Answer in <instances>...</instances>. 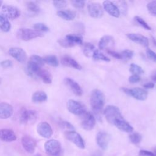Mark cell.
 <instances>
[{
	"label": "cell",
	"instance_id": "cell-1",
	"mask_svg": "<svg viewBox=\"0 0 156 156\" xmlns=\"http://www.w3.org/2000/svg\"><path fill=\"white\" fill-rule=\"evenodd\" d=\"M105 103V96L99 90H94L91 94L90 104L93 111L97 115L101 114Z\"/></svg>",
	"mask_w": 156,
	"mask_h": 156
},
{
	"label": "cell",
	"instance_id": "cell-2",
	"mask_svg": "<svg viewBox=\"0 0 156 156\" xmlns=\"http://www.w3.org/2000/svg\"><path fill=\"white\" fill-rule=\"evenodd\" d=\"M104 115L107 121L113 125H115L116 122L124 118L118 107L115 105L107 106L104 111Z\"/></svg>",
	"mask_w": 156,
	"mask_h": 156
},
{
	"label": "cell",
	"instance_id": "cell-3",
	"mask_svg": "<svg viewBox=\"0 0 156 156\" xmlns=\"http://www.w3.org/2000/svg\"><path fill=\"white\" fill-rule=\"evenodd\" d=\"M60 45L64 48H71L76 45L82 44V38L81 36L76 34H68L63 38L58 41Z\"/></svg>",
	"mask_w": 156,
	"mask_h": 156
},
{
	"label": "cell",
	"instance_id": "cell-4",
	"mask_svg": "<svg viewBox=\"0 0 156 156\" xmlns=\"http://www.w3.org/2000/svg\"><path fill=\"white\" fill-rule=\"evenodd\" d=\"M16 35L19 39L23 41H29L34 38L43 36L41 32L29 28L20 29L17 31Z\"/></svg>",
	"mask_w": 156,
	"mask_h": 156
},
{
	"label": "cell",
	"instance_id": "cell-5",
	"mask_svg": "<svg viewBox=\"0 0 156 156\" xmlns=\"http://www.w3.org/2000/svg\"><path fill=\"white\" fill-rule=\"evenodd\" d=\"M46 154L50 156H57L61 151V144L56 140H49L44 144Z\"/></svg>",
	"mask_w": 156,
	"mask_h": 156
},
{
	"label": "cell",
	"instance_id": "cell-6",
	"mask_svg": "<svg viewBox=\"0 0 156 156\" xmlns=\"http://www.w3.org/2000/svg\"><path fill=\"white\" fill-rule=\"evenodd\" d=\"M67 108L69 112L77 116H82L87 112L83 104L73 99L68 100Z\"/></svg>",
	"mask_w": 156,
	"mask_h": 156
},
{
	"label": "cell",
	"instance_id": "cell-7",
	"mask_svg": "<svg viewBox=\"0 0 156 156\" xmlns=\"http://www.w3.org/2000/svg\"><path fill=\"white\" fill-rule=\"evenodd\" d=\"M122 91L127 94L134 98L135 99L140 101H144L147 97V91L141 88H122Z\"/></svg>",
	"mask_w": 156,
	"mask_h": 156
},
{
	"label": "cell",
	"instance_id": "cell-8",
	"mask_svg": "<svg viewBox=\"0 0 156 156\" xmlns=\"http://www.w3.org/2000/svg\"><path fill=\"white\" fill-rule=\"evenodd\" d=\"M64 135L68 140L73 143L79 148L82 149L85 148V142L82 136L77 132L74 130H68L65 132Z\"/></svg>",
	"mask_w": 156,
	"mask_h": 156
},
{
	"label": "cell",
	"instance_id": "cell-9",
	"mask_svg": "<svg viewBox=\"0 0 156 156\" xmlns=\"http://www.w3.org/2000/svg\"><path fill=\"white\" fill-rule=\"evenodd\" d=\"M37 119V112L34 110H24L21 113L20 122L24 124H32Z\"/></svg>",
	"mask_w": 156,
	"mask_h": 156
},
{
	"label": "cell",
	"instance_id": "cell-10",
	"mask_svg": "<svg viewBox=\"0 0 156 156\" xmlns=\"http://www.w3.org/2000/svg\"><path fill=\"white\" fill-rule=\"evenodd\" d=\"M1 13L7 19L15 20L20 16V10L15 6L4 5L2 7Z\"/></svg>",
	"mask_w": 156,
	"mask_h": 156
},
{
	"label": "cell",
	"instance_id": "cell-11",
	"mask_svg": "<svg viewBox=\"0 0 156 156\" xmlns=\"http://www.w3.org/2000/svg\"><path fill=\"white\" fill-rule=\"evenodd\" d=\"M9 54L13 57L16 61L23 63L27 59V54L26 52L21 48L12 47L9 50Z\"/></svg>",
	"mask_w": 156,
	"mask_h": 156
},
{
	"label": "cell",
	"instance_id": "cell-12",
	"mask_svg": "<svg viewBox=\"0 0 156 156\" xmlns=\"http://www.w3.org/2000/svg\"><path fill=\"white\" fill-rule=\"evenodd\" d=\"M37 130L41 136L45 138H49L53 134L52 129L47 122H40L37 126Z\"/></svg>",
	"mask_w": 156,
	"mask_h": 156
},
{
	"label": "cell",
	"instance_id": "cell-13",
	"mask_svg": "<svg viewBox=\"0 0 156 156\" xmlns=\"http://www.w3.org/2000/svg\"><path fill=\"white\" fill-rule=\"evenodd\" d=\"M88 12L90 16L94 18H100L102 16L104 12L103 9L100 4L92 2L88 5Z\"/></svg>",
	"mask_w": 156,
	"mask_h": 156
},
{
	"label": "cell",
	"instance_id": "cell-14",
	"mask_svg": "<svg viewBox=\"0 0 156 156\" xmlns=\"http://www.w3.org/2000/svg\"><path fill=\"white\" fill-rule=\"evenodd\" d=\"M83 118L81 122L82 128L86 130H92L96 124V121L94 116L90 112H86L82 115Z\"/></svg>",
	"mask_w": 156,
	"mask_h": 156
},
{
	"label": "cell",
	"instance_id": "cell-15",
	"mask_svg": "<svg viewBox=\"0 0 156 156\" xmlns=\"http://www.w3.org/2000/svg\"><path fill=\"white\" fill-rule=\"evenodd\" d=\"M96 140L98 146L101 149L103 150L107 149L110 141V135L108 133L104 131H100L97 133Z\"/></svg>",
	"mask_w": 156,
	"mask_h": 156
},
{
	"label": "cell",
	"instance_id": "cell-16",
	"mask_svg": "<svg viewBox=\"0 0 156 156\" xmlns=\"http://www.w3.org/2000/svg\"><path fill=\"white\" fill-rule=\"evenodd\" d=\"M21 144L24 150L29 154H33L36 147L35 140L30 136L24 135L21 138Z\"/></svg>",
	"mask_w": 156,
	"mask_h": 156
},
{
	"label": "cell",
	"instance_id": "cell-17",
	"mask_svg": "<svg viewBox=\"0 0 156 156\" xmlns=\"http://www.w3.org/2000/svg\"><path fill=\"white\" fill-rule=\"evenodd\" d=\"M103 7L104 10L111 16L118 18L120 15V10L118 7L112 2L105 1L103 2Z\"/></svg>",
	"mask_w": 156,
	"mask_h": 156
},
{
	"label": "cell",
	"instance_id": "cell-18",
	"mask_svg": "<svg viewBox=\"0 0 156 156\" xmlns=\"http://www.w3.org/2000/svg\"><path fill=\"white\" fill-rule=\"evenodd\" d=\"M127 37L131 41L141 44L144 47H147L149 46V40L145 36L135 33H130L127 34Z\"/></svg>",
	"mask_w": 156,
	"mask_h": 156
},
{
	"label": "cell",
	"instance_id": "cell-19",
	"mask_svg": "<svg viewBox=\"0 0 156 156\" xmlns=\"http://www.w3.org/2000/svg\"><path fill=\"white\" fill-rule=\"evenodd\" d=\"M13 113V107L7 102L0 103V119H7L10 118Z\"/></svg>",
	"mask_w": 156,
	"mask_h": 156
},
{
	"label": "cell",
	"instance_id": "cell-20",
	"mask_svg": "<svg viewBox=\"0 0 156 156\" xmlns=\"http://www.w3.org/2000/svg\"><path fill=\"white\" fill-rule=\"evenodd\" d=\"M65 84L71 90V91L74 93V94L78 96H80L82 95L83 91L80 86L73 79L69 77H66L64 80Z\"/></svg>",
	"mask_w": 156,
	"mask_h": 156
},
{
	"label": "cell",
	"instance_id": "cell-21",
	"mask_svg": "<svg viewBox=\"0 0 156 156\" xmlns=\"http://www.w3.org/2000/svg\"><path fill=\"white\" fill-rule=\"evenodd\" d=\"M0 140L5 142H12L16 140V135L15 132L9 129H0Z\"/></svg>",
	"mask_w": 156,
	"mask_h": 156
},
{
	"label": "cell",
	"instance_id": "cell-22",
	"mask_svg": "<svg viewBox=\"0 0 156 156\" xmlns=\"http://www.w3.org/2000/svg\"><path fill=\"white\" fill-rule=\"evenodd\" d=\"M61 63L65 66L73 68L78 70H80L82 69L81 65L76 60L68 55L63 56L61 58Z\"/></svg>",
	"mask_w": 156,
	"mask_h": 156
},
{
	"label": "cell",
	"instance_id": "cell-23",
	"mask_svg": "<svg viewBox=\"0 0 156 156\" xmlns=\"http://www.w3.org/2000/svg\"><path fill=\"white\" fill-rule=\"evenodd\" d=\"M57 15L61 18L66 20L71 21L73 20L76 16V12L73 10H58L57 12Z\"/></svg>",
	"mask_w": 156,
	"mask_h": 156
},
{
	"label": "cell",
	"instance_id": "cell-24",
	"mask_svg": "<svg viewBox=\"0 0 156 156\" xmlns=\"http://www.w3.org/2000/svg\"><path fill=\"white\" fill-rule=\"evenodd\" d=\"M115 43L113 38L110 35H104L99 40L98 46L101 50H103L107 48L108 46Z\"/></svg>",
	"mask_w": 156,
	"mask_h": 156
},
{
	"label": "cell",
	"instance_id": "cell-25",
	"mask_svg": "<svg viewBox=\"0 0 156 156\" xmlns=\"http://www.w3.org/2000/svg\"><path fill=\"white\" fill-rule=\"evenodd\" d=\"M115 126L120 130L127 133L132 132L133 130L132 126L129 122H127L124 119H122L118 121L115 124Z\"/></svg>",
	"mask_w": 156,
	"mask_h": 156
},
{
	"label": "cell",
	"instance_id": "cell-26",
	"mask_svg": "<svg viewBox=\"0 0 156 156\" xmlns=\"http://www.w3.org/2000/svg\"><path fill=\"white\" fill-rule=\"evenodd\" d=\"M47 94L43 91H37L33 93L32 96V101L34 103H41L44 102L47 99Z\"/></svg>",
	"mask_w": 156,
	"mask_h": 156
},
{
	"label": "cell",
	"instance_id": "cell-27",
	"mask_svg": "<svg viewBox=\"0 0 156 156\" xmlns=\"http://www.w3.org/2000/svg\"><path fill=\"white\" fill-rule=\"evenodd\" d=\"M37 76L39 77H40V79L43 81V82L46 84H50V83H51V82L52 81V75L47 70L41 69L38 73Z\"/></svg>",
	"mask_w": 156,
	"mask_h": 156
},
{
	"label": "cell",
	"instance_id": "cell-28",
	"mask_svg": "<svg viewBox=\"0 0 156 156\" xmlns=\"http://www.w3.org/2000/svg\"><path fill=\"white\" fill-rule=\"evenodd\" d=\"M44 63H47L52 66L57 67L58 66L59 62L57 57L54 55H49L43 57Z\"/></svg>",
	"mask_w": 156,
	"mask_h": 156
},
{
	"label": "cell",
	"instance_id": "cell-29",
	"mask_svg": "<svg viewBox=\"0 0 156 156\" xmlns=\"http://www.w3.org/2000/svg\"><path fill=\"white\" fill-rule=\"evenodd\" d=\"M11 24L6 18L0 15V29L5 32H7L10 30Z\"/></svg>",
	"mask_w": 156,
	"mask_h": 156
},
{
	"label": "cell",
	"instance_id": "cell-30",
	"mask_svg": "<svg viewBox=\"0 0 156 156\" xmlns=\"http://www.w3.org/2000/svg\"><path fill=\"white\" fill-rule=\"evenodd\" d=\"M94 46L90 43H85L83 45V51L85 56L90 57L92 56L93 52L94 51Z\"/></svg>",
	"mask_w": 156,
	"mask_h": 156
},
{
	"label": "cell",
	"instance_id": "cell-31",
	"mask_svg": "<svg viewBox=\"0 0 156 156\" xmlns=\"http://www.w3.org/2000/svg\"><path fill=\"white\" fill-rule=\"evenodd\" d=\"M92 57L94 60H102L104 62H110V59L104 55L102 52H99L98 50H95L93 52V54L92 55Z\"/></svg>",
	"mask_w": 156,
	"mask_h": 156
},
{
	"label": "cell",
	"instance_id": "cell-32",
	"mask_svg": "<svg viewBox=\"0 0 156 156\" xmlns=\"http://www.w3.org/2000/svg\"><path fill=\"white\" fill-rule=\"evenodd\" d=\"M129 71L133 74L140 75V74H141L144 73V71L142 69V68L140 66H139V65H138L135 63H131L130 64Z\"/></svg>",
	"mask_w": 156,
	"mask_h": 156
},
{
	"label": "cell",
	"instance_id": "cell-33",
	"mask_svg": "<svg viewBox=\"0 0 156 156\" xmlns=\"http://www.w3.org/2000/svg\"><path fill=\"white\" fill-rule=\"evenodd\" d=\"M129 139L133 144H138L141 142L142 140V136L139 133L134 132L129 135Z\"/></svg>",
	"mask_w": 156,
	"mask_h": 156
},
{
	"label": "cell",
	"instance_id": "cell-34",
	"mask_svg": "<svg viewBox=\"0 0 156 156\" xmlns=\"http://www.w3.org/2000/svg\"><path fill=\"white\" fill-rule=\"evenodd\" d=\"M33 27H34V30L38 31L40 32H48L49 30V27L46 25H45L44 24L41 23H38L34 24V25L33 26Z\"/></svg>",
	"mask_w": 156,
	"mask_h": 156
},
{
	"label": "cell",
	"instance_id": "cell-35",
	"mask_svg": "<svg viewBox=\"0 0 156 156\" xmlns=\"http://www.w3.org/2000/svg\"><path fill=\"white\" fill-rule=\"evenodd\" d=\"M27 8L29 11L34 13H37L40 12V8L37 4L32 1L28 2L27 3Z\"/></svg>",
	"mask_w": 156,
	"mask_h": 156
},
{
	"label": "cell",
	"instance_id": "cell-36",
	"mask_svg": "<svg viewBox=\"0 0 156 156\" xmlns=\"http://www.w3.org/2000/svg\"><path fill=\"white\" fill-rule=\"evenodd\" d=\"M147 9L149 12L156 16V1H152L147 4Z\"/></svg>",
	"mask_w": 156,
	"mask_h": 156
},
{
	"label": "cell",
	"instance_id": "cell-37",
	"mask_svg": "<svg viewBox=\"0 0 156 156\" xmlns=\"http://www.w3.org/2000/svg\"><path fill=\"white\" fill-rule=\"evenodd\" d=\"M135 20L141 26H142L144 29H146V30H151V27L149 26V24H147V23L143 20L142 19L141 17L140 16H135Z\"/></svg>",
	"mask_w": 156,
	"mask_h": 156
},
{
	"label": "cell",
	"instance_id": "cell-38",
	"mask_svg": "<svg viewBox=\"0 0 156 156\" xmlns=\"http://www.w3.org/2000/svg\"><path fill=\"white\" fill-rule=\"evenodd\" d=\"M121 55H122V59H130L132 58L134 52L133 51L130 50V49H126L124 51H123L121 53Z\"/></svg>",
	"mask_w": 156,
	"mask_h": 156
},
{
	"label": "cell",
	"instance_id": "cell-39",
	"mask_svg": "<svg viewBox=\"0 0 156 156\" xmlns=\"http://www.w3.org/2000/svg\"><path fill=\"white\" fill-rule=\"evenodd\" d=\"M53 5L55 8L62 9L66 7L67 2L66 1H53Z\"/></svg>",
	"mask_w": 156,
	"mask_h": 156
},
{
	"label": "cell",
	"instance_id": "cell-40",
	"mask_svg": "<svg viewBox=\"0 0 156 156\" xmlns=\"http://www.w3.org/2000/svg\"><path fill=\"white\" fill-rule=\"evenodd\" d=\"M71 3L77 9H83L85 6V1L83 0H73L71 1Z\"/></svg>",
	"mask_w": 156,
	"mask_h": 156
},
{
	"label": "cell",
	"instance_id": "cell-41",
	"mask_svg": "<svg viewBox=\"0 0 156 156\" xmlns=\"http://www.w3.org/2000/svg\"><path fill=\"white\" fill-rule=\"evenodd\" d=\"M30 60L35 62L36 63H38L39 65H40L41 66H43L44 65V62L43 60V57L37 55H33L30 57Z\"/></svg>",
	"mask_w": 156,
	"mask_h": 156
},
{
	"label": "cell",
	"instance_id": "cell-42",
	"mask_svg": "<svg viewBox=\"0 0 156 156\" xmlns=\"http://www.w3.org/2000/svg\"><path fill=\"white\" fill-rule=\"evenodd\" d=\"M146 54L147 57L152 60L153 62L156 63V53L154 52L153 51H152L150 49H147L146 50Z\"/></svg>",
	"mask_w": 156,
	"mask_h": 156
},
{
	"label": "cell",
	"instance_id": "cell-43",
	"mask_svg": "<svg viewBox=\"0 0 156 156\" xmlns=\"http://www.w3.org/2000/svg\"><path fill=\"white\" fill-rule=\"evenodd\" d=\"M60 126L62 127H63L65 129H68L69 130H73L74 129V126L71 123H69V122L66 121H61L60 122Z\"/></svg>",
	"mask_w": 156,
	"mask_h": 156
},
{
	"label": "cell",
	"instance_id": "cell-44",
	"mask_svg": "<svg viewBox=\"0 0 156 156\" xmlns=\"http://www.w3.org/2000/svg\"><path fill=\"white\" fill-rule=\"evenodd\" d=\"M107 52L108 54H110L111 56H112L114 58H116L117 59H122L121 53H118V52H117L116 51H112L110 49H108L107 51Z\"/></svg>",
	"mask_w": 156,
	"mask_h": 156
},
{
	"label": "cell",
	"instance_id": "cell-45",
	"mask_svg": "<svg viewBox=\"0 0 156 156\" xmlns=\"http://www.w3.org/2000/svg\"><path fill=\"white\" fill-rule=\"evenodd\" d=\"M141 80V77L139 75H136V74H132V76H130L129 78V82L133 83H136L138 82Z\"/></svg>",
	"mask_w": 156,
	"mask_h": 156
},
{
	"label": "cell",
	"instance_id": "cell-46",
	"mask_svg": "<svg viewBox=\"0 0 156 156\" xmlns=\"http://www.w3.org/2000/svg\"><path fill=\"white\" fill-rule=\"evenodd\" d=\"M1 66L4 68H10L13 65V63L11 60H5L2 61L0 63Z\"/></svg>",
	"mask_w": 156,
	"mask_h": 156
},
{
	"label": "cell",
	"instance_id": "cell-47",
	"mask_svg": "<svg viewBox=\"0 0 156 156\" xmlns=\"http://www.w3.org/2000/svg\"><path fill=\"white\" fill-rule=\"evenodd\" d=\"M139 156H156L153 152L147 150H140L138 153Z\"/></svg>",
	"mask_w": 156,
	"mask_h": 156
},
{
	"label": "cell",
	"instance_id": "cell-48",
	"mask_svg": "<svg viewBox=\"0 0 156 156\" xmlns=\"http://www.w3.org/2000/svg\"><path fill=\"white\" fill-rule=\"evenodd\" d=\"M155 85L153 82H147L143 85V87L146 88V89H152L154 87Z\"/></svg>",
	"mask_w": 156,
	"mask_h": 156
},
{
	"label": "cell",
	"instance_id": "cell-49",
	"mask_svg": "<svg viewBox=\"0 0 156 156\" xmlns=\"http://www.w3.org/2000/svg\"><path fill=\"white\" fill-rule=\"evenodd\" d=\"M151 79L154 82H156V71H154L152 75H151Z\"/></svg>",
	"mask_w": 156,
	"mask_h": 156
},
{
	"label": "cell",
	"instance_id": "cell-50",
	"mask_svg": "<svg viewBox=\"0 0 156 156\" xmlns=\"http://www.w3.org/2000/svg\"><path fill=\"white\" fill-rule=\"evenodd\" d=\"M152 41L154 44L156 46V39L155 38H154L153 37H152Z\"/></svg>",
	"mask_w": 156,
	"mask_h": 156
},
{
	"label": "cell",
	"instance_id": "cell-51",
	"mask_svg": "<svg viewBox=\"0 0 156 156\" xmlns=\"http://www.w3.org/2000/svg\"><path fill=\"white\" fill-rule=\"evenodd\" d=\"M35 156H42V155L40 154H35Z\"/></svg>",
	"mask_w": 156,
	"mask_h": 156
},
{
	"label": "cell",
	"instance_id": "cell-52",
	"mask_svg": "<svg viewBox=\"0 0 156 156\" xmlns=\"http://www.w3.org/2000/svg\"><path fill=\"white\" fill-rule=\"evenodd\" d=\"M154 153L155 154V155H156V148H155V149H154Z\"/></svg>",
	"mask_w": 156,
	"mask_h": 156
},
{
	"label": "cell",
	"instance_id": "cell-53",
	"mask_svg": "<svg viewBox=\"0 0 156 156\" xmlns=\"http://www.w3.org/2000/svg\"><path fill=\"white\" fill-rule=\"evenodd\" d=\"M2 3V1H0V7H1V5Z\"/></svg>",
	"mask_w": 156,
	"mask_h": 156
},
{
	"label": "cell",
	"instance_id": "cell-54",
	"mask_svg": "<svg viewBox=\"0 0 156 156\" xmlns=\"http://www.w3.org/2000/svg\"><path fill=\"white\" fill-rule=\"evenodd\" d=\"M0 83H1V78H0Z\"/></svg>",
	"mask_w": 156,
	"mask_h": 156
}]
</instances>
